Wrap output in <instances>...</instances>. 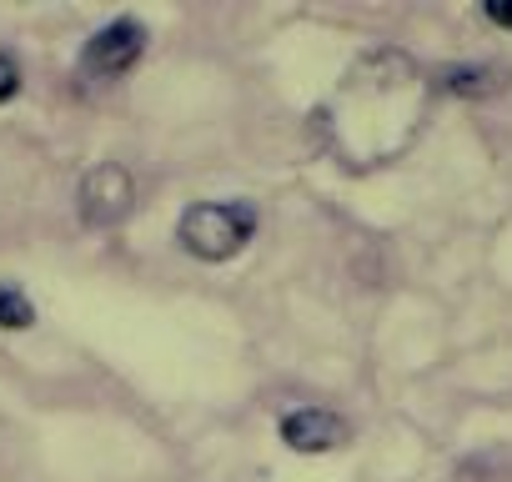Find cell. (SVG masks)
<instances>
[{"instance_id":"cell-3","label":"cell","mask_w":512,"mask_h":482,"mask_svg":"<svg viewBox=\"0 0 512 482\" xmlns=\"http://www.w3.org/2000/svg\"><path fill=\"white\" fill-rule=\"evenodd\" d=\"M131 201H136L131 171L116 166V161H101V166L81 181V216H86L91 226H116V221H126Z\"/></svg>"},{"instance_id":"cell-2","label":"cell","mask_w":512,"mask_h":482,"mask_svg":"<svg viewBox=\"0 0 512 482\" xmlns=\"http://www.w3.org/2000/svg\"><path fill=\"white\" fill-rule=\"evenodd\" d=\"M141 51H146V31H141V21L121 16V21L101 26V31L86 41V56H81V66H86V76L116 81V76H126V71L141 61Z\"/></svg>"},{"instance_id":"cell-5","label":"cell","mask_w":512,"mask_h":482,"mask_svg":"<svg viewBox=\"0 0 512 482\" xmlns=\"http://www.w3.org/2000/svg\"><path fill=\"white\" fill-rule=\"evenodd\" d=\"M0 327H6V332H26V327H36V307L26 302L21 287H6V282H0Z\"/></svg>"},{"instance_id":"cell-8","label":"cell","mask_w":512,"mask_h":482,"mask_svg":"<svg viewBox=\"0 0 512 482\" xmlns=\"http://www.w3.org/2000/svg\"><path fill=\"white\" fill-rule=\"evenodd\" d=\"M487 21H497V26H512V6H502V0H492V6H487Z\"/></svg>"},{"instance_id":"cell-4","label":"cell","mask_w":512,"mask_h":482,"mask_svg":"<svg viewBox=\"0 0 512 482\" xmlns=\"http://www.w3.org/2000/svg\"><path fill=\"white\" fill-rule=\"evenodd\" d=\"M282 437L297 452H332V447H342L352 437V427H347V417H337L327 407H302V412H292L282 422Z\"/></svg>"},{"instance_id":"cell-1","label":"cell","mask_w":512,"mask_h":482,"mask_svg":"<svg viewBox=\"0 0 512 482\" xmlns=\"http://www.w3.org/2000/svg\"><path fill=\"white\" fill-rule=\"evenodd\" d=\"M256 231V206L251 201H196L181 211V247L201 262H226L236 257Z\"/></svg>"},{"instance_id":"cell-6","label":"cell","mask_w":512,"mask_h":482,"mask_svg":"<svg viewBox=\"0 0 512 482\" xmlns=\"http://www.w3.org/2000/svg\"><path fill=\"white\" fill-rule=\"evenodd\" d=\"M492 71H447L452 91H497V81H487Z\"/></svg>"},{"instance_id":"cell-7","label":"cell","mask_w":512,"mask_h":482,"mask_svg":"<svg viewBox=\"0 0 512 482\" xmlns=\"http://www.w3.org/2000/svg\"><path fill=\"white\" fill-rule=\"evenodd\" d=\"M21 91V61L11 51H0V101H11Z\"/></svg>"}]
</instances>
